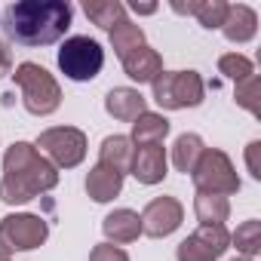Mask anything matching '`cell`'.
<instances>
[{"label": "cell", "instance_id": "6da1fadb", "mask_svg": "<svg viewBox=\"0 0 261 261\" xmlns=\"http://www.w3.org/2000/svg\"><path fill=\"white\" fill-rule=\"evenodd\" d=\"M74 10L65 0H19L4 13V34L19 46H49L71 28Z\"/></svg>", "mask_w": 261, "mask_h": 261}, {"label": "cell", "instance_id": "7a4b0ae2", "mask_svg": "<svg viewBox=\"0 0 261 261\" xmlns=\"http://www.w3.org/2000/svg\"><path fill=\"white\" fill-rule=\"evenodd\" d=\"M59 185V169L31 145L13 142L4 154V178H0V200L22 206Z\"/></svg>", "mask_w": 261, "mask_h": 261}, {"label": "cell", "instance_id": "3957f363", "mask_svg": "<svg viewBox=\"0 0 261 261\" xmlns=\"http://www.w3.org/2000/svg\"><path fill=\"white\" fill-rule=\"evenodd\" d=\"M13 80L16 86L22 89V105L28 114L34 117H49L59 111L62 105V86L59 80L37 62H22L16 71H13Z\"/></svg>", "mask_w": 261, "mask_h": 261}, {"label": "cell", "instance_id": "277c9868", "mask_svg": "<svg viewBox=\"0 0 261 261\" xmlns=\"http://www.w3.org/2000/svg\"><path fill=\"white\" fill-rule=\"evenodd\" d=\"M154 101L166 111H185L197 108L206 98V83L197 71H163L154 83Z\"/></svg>", "mask_w": 261, "mask_h": 261}, {"label": "cell", "instance_id": "5b68a950", "mask_svg": "<svg viewBox=\"0 0 261 261\" xmlns=\"http://www.w3.org/2000/svg\"><path fill=\"white\" fill-rule=\"evenodd\" d=\"M59 68L68 80L74 83H86V80H95L105 68V49L98 40L86 37V34H77V37H68L59 49Z\"/></svg>", "mask_w": 261, "mask_h": 261}, {"label": "cell", "instance_id": "8992f818", "mask_svg": "<svg viewBox=\"0 0 261 261\" xmlns=\"http://www.w3.org/2000/svg\"><path fill=\"white\" fill-rule=\"evenodd\" d=\"M197 194H215V197H230L240 191V175L230 163V157L218 148H206L191 172Z\"/></svg>", "mask_w": 261, "mask_h": 261}, {"label": "cell", "instance_id": "52a82bcc", "mask_svg": "<svg viewBox=\"0 0 261 261\" xmlns=\"http://www.w3.org/2000/svg\"><path fill=\"white\" fill-rule=\"evenodd\" d=\"M56 169H74L86 157V133L77 126H53L43 129L34 145Z\"/></svg>", "mask_w": 261, "mask_h": 261}, {"label": "cell", "instance_id": "ba28073f", "mask_svg": "<svg viewBox=\"0 0 261 261\" xmlns=\"http://www.w3.org/2000/svg\"><path fill=\"white\" fill-rule=\"evenodd\" d=\"M49 237V224L34 212H13L0 221V252H31L43 246Z\"/></svg>", "mask_w": 261, "mask_h": 261}, {"label": "cell", "instance_id": "9c48e42d", "mask_svg": "<svg viewBox=\"0 0 261 261\" xmlns=\"http://www.w3.org/2000/svg\"><path fill=\"white\" fill-rule=\"evenodd\" d=\"M230 249V233L224 224H200L175 249L178 261H218Z\"/></svg>", "mask_w": 261, "mask_h": 261}, {"label": "cell", "instance_id": "30bf717a", "mask_svg": "<svg viewBox=\"0 0 261 261\" xmlns=\"http://www.w3.org/2000/svg\"><path fill=\"white\" fill-rule=\"evenodd\" d=\"M139 218H142V233H148L154 240H163V237H169L181 227L185 206L175 197H154Z\"/></svg>", "mask_w": 261, "mask_h": 261}, {"label": "cell", "instance_id": "8fae6325", "mask_svg": "<svg viewBox=\"0 0 261 261\" xmlns=\"http://www.w3.org/2000/svg\"><path fill=\"white\" fill-rule=\"evenodd\" d=\"M139 185H160L169 175V157L163 145H139L133 154V169Z\"/></svg>", "mask_w": 261, "mask_h": 261}, {"label": "cell", "instance_id": "7c38bea8", "mask_svg": "<svg viewBox=\"0 0 261 261\" xmlns=\"http://www.w3.org/2000/svg\"><path fill=\"white\" fill-rule=\"evenodd\" d=\"M105 111L120 120V123H136L145 111H148V98L139 89H129V86H114L105 95Z\"/></svg>", "mask_w": 261, "mask_h": 261}, {"label": "cell", "instance_id": "4fadbf2b", "mask_svg": "<svg viewBox=\"0 0 261 261\" xmlns=\"http://www.w3.org/2000/svg\"><path fill=\"white\" fill-rule=\"evenodd\" d=\"M120 62H123L126 77L136 80V83H154V80L163 74V59H160V53L151 49L148 43L139 46V49H133L129 56H123Z\"/></svg>", "mask_w": 261, "mask_h": 261}, {"label": "cell", "instance_id": "5bb4252c", "mask_svg": "<svg viewBox=\"0 0 261 261\" xmlns=\"http://www.w3.org/2000/svg\"><path fill=\"white\" fill-rule=\"evenodd\" d=\"M101 230L111 243H136L142 237V218L133 209H114L105 215Z\"/></svg>", "mask_w": 261, "mask_h": 261}, {"label": "cell", "instance_id": "9a60e30c", "mask_svg": "<svg viewBox=\"0 0 261 261\" xmlns=\"http://www.w3.org/2000/svg\"><path fill=\"white\" fill-rule=\"evenodd\" d=\"M133 154H136V148H133L129 136H108L98 148V163L114 169L117 175H126L133 169Z\"/></svg>", "mask_w": 261, "mask_h": 261}, {"label": "cell", "instance_id": "2e32d148", "mask_svg": "<svg viewBox=\"0 0 261 261\" xmlns=\"http://www.w3.org/2000/svg\"><path fill=\"white\" fill-rule=\"evenodd\" d=\"M255 31H258V16H255L252 7L237 4V7L227 10V19H224V25H221V34H224L230 43H249V40L255 37Z\"/></svg>", "mask_w": 261, "mask_h": 261}, {"label": "cell", "instance_id": "e0dca14e", "mask_svg": "<svg viewBox=\"0 0 261 261\" xmlns=\"http://www.w3.org/2000/svg\"><path fill=\"white\" fill-rule=\"evenodd\" d=\"M123 191V175H117L114 169L95 163L86 175V194L95 200V203H111L114 197H120Z\"/></svg>", "mask_w": 261, "mask_h": 261}, {"label": "cell", "instance_id": "ac0fdd59", "mask_svg": "<svg viewBox=\"0 0 261 261\" xmlns=\"http://www.w3.org/2000/svg\"><path fill=\"white\" fill-rule=\"evenodd\" d=\"M172 10L181 16H197V22L212 31L224 25L230 4H224V0H191V4H172Z\"/></svg>", "mask_w": 261, "mask_h": 261}, {"label": "cell", "instance_id": "d6986e66", "mask_svg": "<svg viewBox=\"0 0 261 261\" xmlns=\"http://www.w3.org/2000/svg\"><path fill=\"white\" fill-rule=\"evenodd\" d=\"M169 136V120L163 114L145 111L136 123H133V145H163V139Z\"/></svg>", "mask_w": 261, "mask_h": 261}, {"label": "cell", "instance_id": "ffe728a7", "mask_svg": "<svg viewBox=\"0 0 261 261\" xmlns=\"http://www.w3.org/2000/svg\"><path fill=\"white\" fill-rule=\"evenodd\" d=\"M203 151H206L203 139H200L197 133H185V136H178L175 145H172V166L188 175V172H194V166H197V160H200Z\"/></svg>", "mask_w": 261, "mask_h": 261}, {"label": "cell", "instance_id": "44dd1931", "mask_svg": "<svg viewBox=\"0 0 261 261\" xmlns=\"http://www.w3.org/2000/svg\"><path fill=\"white\" fill-rule=\"evenodd\" d=\"M83 13H86V19L92 22V25H98V28H105V31H111L114 25H120L123 19H126V7L120 4V0H86L83 4Z\"/></svg>", "mask_w": 261, "mask_h": 261}, {"label": "cell", "instance_id": "7402d4cb", "mask_svg": "<svg viewBox=\"0 0 261 261\" xmlns=\"http://www.w3.org/2000/svg\"><path fill=\"white\" fill-rule=\"evenodd\" d=\"M194 215L200 224H224L230 218V203H227V197L197 194L194 197Z\"/></svg>", "mask_w": 261, "mask_h": 261}, {"label": "cell", "instance_id": "603a6c76", "mask_svg": "<svg viewBox=\"0 0 261 261\" xmlns=\"http://www.w3.org/2000/svg\"><path fill=\"white\" fill-rule=\"evenodd\" d=\"M111 49L123 59V56H129L133 49H139V46H145V31L136 25V22H129V19H123L120 25H114L111 31Z\"/></svg>", "mask_w": 261, "mask_h": 261}, {"label": "cell", "instance_id": "cb8c5ba5", "mask_svg": "<svg viewBox=\"0 0 261 261\" xmlns=\"http://www.w3.org/2000/svg\"><path fill=\"white\" fill-rule=\"evenodd\" d=\"M230 243L237 246V252H240L243 258L258 255V252H261V221H255V218L243 221V224L230 233Z\"/></svg>", "mask_w": 261, "mask_h": 261}, {"label": "cell", "instance_id": "d4e9b609", "mask_svg": "<svg viewBox=\"0 0 261 261\" xmlns=\"http://www.w3.org/2000/svg\"><path fill=\"white\" fill-rule=\"evenodd\" d=\"M218 71H221L224 77H230L233 83H240V80H246V77H252V74H255L252 59H249V56H243V53H224V56L218 59Z\"/></svg>", "mask_w": 261, "mask_h": 261}, {"label": "cell", "instance_id": "484cf974", "mask_svg": "<svg viewBox=\"0 0 261 261\" xmlns=\"http://www.w3.org/2000/svg\"><path fill=\"white\" fill-rule=\"evenodd\" d=\"M258 92H261V86H258V77L252 74V77H246V80H240V83H237L233 98H237V105H240V108H246L252 117H261V101H258Z\"/></svg>", "mask_w": 261, "mask_h": 261}, {"label": "cell", "instance_id": "4316f807", "mask_svg": "<svg viewBox=\"0 0 261 261\" xmlns=\"http://www.w3.org/2000/svg\"><path fill=\"white\" fill-rule=\"evenodd\" d=\"M89 261H129V255L114 243H98V246H92Z\"/></svg>", "mask_w": 261, "mask_h": 261}, {"label": "cell", "instance_id": "83f0119b", "mask_svg": "<svg viewBox=\"0 0 261 261\" xmlns=\"http://www.w3.org/2000/svg\"><path fill=\"white\" fill-rule=\"evenodd\" d=\"M258 151H261V142H249V148H246V166H249L252 178H261V163H258Z\"/></svg>", "mask_w": 261, "mask_h": 261}, {"label": "cell", "instance_id": "f1b7e54d", "mask_svg": "<svg viewBox=\"0 0 261 261\" xmlns=\"http://www.w3.org/2000/svg\"><path fill=\"white\" fill-rule=\"evenodd\" d=\"M7 74H13V56H10L7 43L0 40V77H7Z\"/></svg>", "mask_w": 261, "mask_h": 261}, {"label": "cell", "instance_id": "f546056e", "mask_svg": "<svg viewBox=\"0 0 261 261\" xmlns=\"http://www.w3.org/2000/svg\"><path fill=\"white\" fill-rule=\"evenodd\" d=\"M129 7H133L139 16H151V13H157V4H139V0H136V4H129Z\"/></svg>", "mask_w": 261, "mask_h": 261}, {"label": "cell", "instance_id": "4dcf8cb0", "mask_svg": "<svg viewBox=\"0 0 261 261\" xmlns=\"http://www.w3.org/2000/svg\"><path fill=\"white\" fill-rule=\"evenodd\" d=\"M0 261H13V258H10V255H7V252H0Z\"/></svg>", "mask_w": 261, "mask_h": 261}, {"label": "cell", "instance_id": "1f68e13d", "mask_svg": "<svg viewBox=\"0 0 261 261\" xmlns=\"http://www.w3.org/2000/svg\"><path fill=\"white\" fill-rule=\"evenodd\" d=\"M230 261H252V258H243V255H240V258H230Z\"/></svg>", "mask_w": 261, "mask_h": 261}]
</instances>
